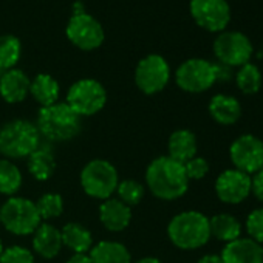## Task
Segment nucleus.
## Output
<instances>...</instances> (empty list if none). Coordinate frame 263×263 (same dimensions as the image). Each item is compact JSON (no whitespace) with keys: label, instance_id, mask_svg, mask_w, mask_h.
Returning <instances> with one entry per match:
<instances>
[{"label":"nucleus","instance_id":"nucleus-21","mask_svg":"<svg viewBox=\"0 0 263 263\" xmlns=\"http://www.w3.org/2000/svg\"><path fill=\"white\" fill-rule=\"evenodd\" d=\"M209 231H211V238L214 237L215 240L223 241L226 245L241 237L243 226L237 217L223 212V214H215L214 217L209 218Z\"/></svg>","mask_w":263,"mask_h":263},{"label":"nucleus","instance_id":"nucleus-28","mask_svg":"<svg viewBox=\"0 0 263 263\" xmlns=\"http://www.w3.org/2000/svg\"><path fill=\"white\" fill-rule=\"evenodd\" d=\"M22 45L16 36H0V70L8 71L16 67L21 59Z\"/></svg>","mask_w":263,"mask_h":263},{"label":"nucleus","instance_id":"nucleus-1","mask_svg":"<svg viewBox=\"0 0 263 263\" xmlns=\"http://www.w3.org/2000/svg\"><path fill=\"white\" fill-rule=\"evenodd\" d=\"M146 184L157 198L172 201L187 192L189 178L181 163L164 155L155 158L147 166Z\"/></svg>","mask_w":263,"mask_h":263},{"label":"nucleus","instance_id":"nucleus-32","mask_svg":"<svg viewBox=\"0 0 263 263\" xmlns=\"http://www.w3.org/2000/svg\"><path fill=\"white\" fill-rule=\"evenodd\" d=\"M0 263H34V255L30 249L14 245L2 251Z\"/></svg>","mask_w":263,"mask_h":263},{"label":"nucleus","instance_id":"nucleus-13","mask_svg":"<svg viewBox=\"0 0 263 263\" xmlns=\"http://www.w3.org/2000/svg\"><path fill=\"white\" fill-rule=\"evenodd\" d=\"M191 16L201 28L221 33L231 21L228 0H191Z\"/></svg>","mask_w":263,"mask_h":263},{"label":"nucleus","instance_id":"nucleus-9","mask_svg":"<svg viewBox=\"0 0 263 263\" xmlns=\"http://www.w3.org/2000/svg\"><path fill=\"white\" fill-rule=\"evenodd\" d=\"M252 44L240 31H221L214 41V54L224 67H241L252 56Z\"/></svg>","mask_w":263,"mask_h":263},{"label":"nucleus","instance_id":"nucleus-33","mask_svg":"<svg viewBox=\"0 0 263 263\" xmlns=\"http://www.w3.org/2000/svg\"><path fill=\"white\" fill-rule=\"evenodd\" d=\"M183 166H184L189 181L191 180H203L209 174V163L201 157H194L189 161H186Z\"/></svg>","mask_w":263,"mask_h":263},{"label":"nucleus","instance_id":"nucleus-36","mask_svg":"<svg viewBox=\"0 0 263 263\" xmlns=\"http://www.w3.org/2000/svg\"><path fill=\"white\" fill-rule=\"evenodd\" d=\"M197 263H223V261L218 254H206V255L200 257Z\"/></svg>","mask_w":263,"mask_h":263},{"label":"nucleus","instance_id":"nucleus-14","mask_svg":"<svg viewBox=\"0 0 263 263\" xmlns=\"http://www.w3.org/2000/svg\"><path fill=\"white\" fill-rule=\"evenodd\" d=\"M215 195L224 204H240L251 195V175L226 169L215 180Z\"/></svg>","mask_w":263,"mask_h":263},{"label":"nucleus","instance_id":"nucleus-22","mask_svg":"<svg viewBox=\"0 0 263 263\" xmlns=\"http://www.w3.org/2000/svg\"><path fill=\"white\" fill-rule=\"evenodd\" d=\"M88 255L91 263H132L128 249L122 243L111 240H104L91 246Z\"/></svg>","mask_w":263,"mask_h":263},{"label":"nucleus","instance_id":"nucleus-15","mask_svg":"<svg viewBox=\"0 0 263 263\" xmlns=\"http://www.w3.org/2000/svg\"><path fill=\"white\" fill-rule=\"evenodd\" d=\"M223 263H263V246L249 237L229 241L221 249Z\"/></svg>","mask_w":263,"mask_h":263},{"label":"nucleus","instance_id":"nucleus-23","mask_svg":"<svg viewBox=\"0 0 263 263\" xmlns=\"http://www.w3.org/2000/svg\"><path fill=\"white\" fill-rule=\"evenodd\" d=\"M61 237L64 246H67L74 254H82V252L87 254L93 246L91 232L81 223H74V221L67 223L61 229Z\"/></svg>","mask_w":263,"mask_h":263},{"label":"nucleus","instance_id":"nucleus-26","mask_svg":"<svg viewBox=\"0 0 263 263\" xmlns=\"http://www.w3.org/2000/svg\"><path fill=\"white\" fill-rule=\"evenodd\" d=\"M22 186V174L10 160H0V194L14 197Z\"/></svg>","mask_w":263,"mask_h":263},{"label":"nucleus","instance_id":"nucleus-8","mask_svg":"<svg viewBox=\"0 0 263 263\" xmlns=\"http://www.w3.org/2000/svg\"><path fill=\"white\" fill-rule=\"evenodd\" d=\"M177 85L187 93H203L217 82V65L206 59H187L175 73Z\"/></svg>","mask_w":263,"mask_h":263},{"label":"nucleus","instance_id":"nucleus-20","mask_svg":"<svg viewBox=\"0 0 263 263\" xmlns=\"http://www.w3.org/2000/svg\"><path fill=\"white\" fill-rule=\"evenodd\" d=\"M167 151L172 160L184 164L186 161H189L191 158L197 157V151H198V143H197V137L194 132L187 130V128H178L174 134L169 137L167 141Z\"/></svg>","mask_w":263,"mask_h":263},{"label":"nucleus","instance_id":"nucleus-24","mask_svg":"<svg viewBox=\"0 0 263 263\" xmlns=\"http://www.w3.org/2000/svg\"><path fill=\"white\" fill-rule=\"evenodd\" d=\"M30 95L42 107H48L58 102L61 95V87L58 81L45 73L37 74L30 84Z\"/></svg>","mask_w":263,"mask_h":263},{"label":"nucleus","instance_id":"nucleus-5","mask_svg":"<svg viewBox=\"0 0 263 263\" xmlns=\"http://www.w3.org/2000/svg\"><path fill=\"white\" fill-rule=\"evenodd\" d=\"M0 223L14 235H30L39 228L42 218L34 201L24 197H10L0 208Z\"/></svg>","mask_w":263,"mask_h":263},{"label":"nucleus","instance_id":"nucleus-3","mask_svg":"<svg viewBox=\"0 0 263 263\" xmlns=\"http://www.w3.org/2000/svg\"><path fill=\"white\" fill-rule=\"evenodd\" d=\"M39 134L53 143H64L74 138L81 130V116L76 115L67 102H56L42 107L36 124Z\"/></svg>","mask_w":263,"mask_h":263},{"label":"nucleus","instance_id":"nucleus-6","mask_svg":"<svg viewBox=\"0 0 263 263\" xmlns=\"http://www.w3.org/2000/svg\"><path fill=\"white\" fill-rule=\"evenodd\" d=\"M118 183V171L107 160H91L81 172V186L91 198H111L116 192Z\"/></svg>","mask_w":263,"mask_h":263},{"label":"nucleus","instance_id":"nucleus-35","mask_svg":"<svg viewBox=\"0 0 263 263\" xmlns=\"http://www.w3.org/2000/svg\"><path fill=\"white\" fill-rule=\"evenodd\" d=\"M67 263H91V258L88 254L82 252V254H73Z\"/></svg>","mask_w":263,"mask_h":263},{"label":"nucleus","instance_id":"nucleus-2","mask_svg":"<svg viewBox=\"0 0 263 263\" xmlns=\"http://www.w3.org/2000/svg\"><path fill=\"white\" fill-rule=\"evenodd\" d=\"M167 235L178 249L194 251L203 248L211 240L209 218L200 211L180 212L169 221Z\"/></svg>","mask_w":263,"mask_h":263},{"label":"nucleus","instance_id":"nucleus-11","mask_svg":"<svg viewBox=\"0 0 263 263\" xmlns=\"http://www.w3.org/2000/svg\"><path fill=\"white\" fill-rule=\"evenodd\" d=\"M229 158L234 169L254 175L263 169V141L251 134L240 135L229 147Z\"/></svg>","mask_w":263,"mask_h":263},{"label":"nucleus","instance_id":"nucleus-7","mask_svg":"<svg viewBox=\"0 0 263 263\" xmlns=\"http://www.w3.org/2000/svg\"><path fill=\"white\" fill-rule=\"evenodd\" d=\"M107 102V91L96 79H81L67 93V105L81 118L99 113Z\"/></svg>","mask_w":263,"mask_h":263},{"label":"nucleus","instance_id":"nucleus-16","mask_svg":"<svg viewBox=\"0 0 263 263\" xmlns=\"http://www.w3.org/2000/svg\"><path fill=\"white\" fill-rule=\"evenodd\" d=\"M99 220L110 232H121L132 221V208L118 198H107L99 206Z\"/></svg>","mask_w":263,"mask_h":263},{"label":"nucleus","instance_id":"nucleus-19","mask_svg":"<svg viewBox=\"0 0 263 263\" xmlns=\"http://www.w3.org/2000/svg\"><path fill=\"white\" fill-rule=\"evenodd\" d=\"M62 246L61 231L50 223H41L33 232V249L44 258H54L61 252Z\"/></svg>","mask_w":263,"mask_h":263},{"label":"nucleus","instance_id":"nucleus-17","mask_svg":"<svg viewBox=\"0 0 263 263\" xmlns=\"http://www.w3.org/2000/svg\"><path fill=\"white\" fill-rule=\"evenodd\" d=\"M211 118L220 125H234L241 118V104L235 96L231 95H215L211 98L208 105Z\"/></svg>","mask_w":263,"mask_h":263},{"label":"nucleus","instance_id":"nucleus-12","mask_svg":"<svg viewBox=\"0 0 263 263\" xmlns=\"http://www.w3.org/2000/svg\"><path fill=\"white\" fill-rule=\"evenodd\" d=\"M65 31H67L68 41L74 47H78L84 51L96 50L104 42L102 25L93 16H90L87 13L73 14L71 19L68 21Z\"/></svg>","mask_w":263,"mask_h":263},{"label":"nucleus","instance_id":"nucleus-34","mask_svg":"<svg viewBox=\"0 0 263 263\" xmlns=\"http://www.w3.org/2000/svg\"><path fill=\"white\" fill-rule=\"evenodd\" d=\"M251 195L260 203H263V169L251 175Z\"/></svg>","mask_w":263,"mask_h":263},{"label":"nucleus","instance_id":"nucleus-30","mask_svg":"<svg viewBox=\"0 0 263 263\" xmlns=\"http://www.w3.org/2000/svg\"><path fill=\"white\" fill-rule=\"evenodd\" d=\"M36 208L39 211V215L42 220H51V218H58L62 215L64 212V200L59 194H44L37 201H36Z\"/></svg>","mask_w":263,"mask_h":263},{"label":"nucleus","instance_id":"nucleus-4","mask_svg":"<svg viewBox=\"0 0 263 263\" xmlns=\"http://www.w3.org/2000/svg\"><path fill=\"white\" fill-rule=\"evenodd\" d=\"M39 130L27 119H13L0 128V155L11 160L27 158L39 147Z\"/></svg>","mask_w":263,"mask_h":263},{"label":"nucleus","instance_id":"nucleus-10","mask_svg":"<svg viewBox=\"0 0 263 263\" xmlns=\"http://www.w3.org/2000/svg\"><path fill=\"white\" fill-rule=\"evenodd\" d=\"M171 81V67L160 54L143 58L135 68V84L146 95H157Z\"/></svg>","mask_w":263,"mask_h":263},{"label":"nucleus","instance_id":"nucleus-29","mask_svg":"<svg viewBox=\"0 0 263 263\" xmlns=\"http://www.w3.org/2000/svg\"><path fill=\"white\" fill-rule=\"evenodd\" d=\"M116 192H118V200H121L128 208L140 204L141 200L144 198V186L135 180L119 181Z\"/></svg>","mask_w":263,"mask_h":263},{"label":"nucleus","instance_id":"nucleus-31","mask_svg":"<svg viewBox=\"0 0 263 263\" xmlns=\"http://www.w3.org/2000/svg\"><path fill=\"white\" fill-rule=\"evenodd\" d=\"M245 229L251 240L263 246V208H257L248 214Z\"/></svg>","mask_w":263,"mask_h":263},{"label":"nucleus","instance_id":"nucleus-18","mask_svg":"<svg viewBox=\"0 0 263 263\" xmlns=\"http://www.w3.org/2000/svg\"><path fill=\"white\" fill-rule=\"evenodd\" d=\"M30 78L17 68L5 71L0 78V96L8 104L22 102L30 95Z\"/></svg>","mask_w":263,"mask_h":263},{"label":"nucleus","instance_id":"nucleus-27","mask_svg":"<svg viewBox=\"0 0 263 263\" xmlns=\"http://www.w3.org/2000/svg\"><path fill=\"white\" fill-rule=\"evenodd\" d=\"M261 73L257 65L248 62L241 65L235 74V84L243 95H255L261 88Z\"/></svg>","mask_w":263,"mask_h":263},{"label":"nucleus","instance_id":"nucleus-38","mask_svg":"<svg viewBox=\"0 0 263 263\" xmlns=\"http://www.w3.org/2000/svg\"><path fill=\"white\" fill-rule=\"evenodd\" d=\"M4 249H5V248H4V245H2V240H0V254H2Z\"/></svg>","mask_w":263,"mask_h":263},{"label":"nucleus","instance_id":"nucleus-25","mask_svg":"<svg viewBox=\"0 0 263 263\" xmlns=\"http://www.w3.org/2000/svg\"><path fill=\"white\" fill-rule=\"evenodd\" d=\"M54 171H56V158L48 149L37 147L28 157V172L34 180L47 181L53 177Z\"/></svg>","mask_w":263,"mask_h":263},{"label":"nucleus","instance_id":"nucleus-37","mask_svg":"<svg viewBox=\"0 0 263 263\" xmlns=\"http://www.w3.org/2000/svg\"><path fill=\"white\" fill-rule=\"evenodd\" d=\"M135 263H163V261L160 258H157V257H143Z\"/></svg>","mask_w":263,"mask_h":263}]
</instances>
